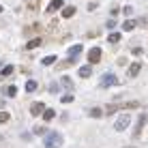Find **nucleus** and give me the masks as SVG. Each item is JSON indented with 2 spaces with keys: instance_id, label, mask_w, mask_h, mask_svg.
<instances>
[{
  "instance_id": "1",
  "label": "nucleus",
  "mask_w": 148,
  "mask_h": 148,
  "mask_svg": "<svg viewBox=\"0 0 148 148\" xmlns=\"http://www.w3.org/2000/svg\"><path fill=\"white\" fill-rule=\"evenodd\" d=\"M62 146V135L52 131V133L45 135V148H60Z\"/></svg>"
},
{
  "instance_id": "2",
  "label": "nucleus",
  "mask_w": 148,
  "mask_h": 148,
  "mask_svg": "<svg viewBox=\"0 0 148 148\" xmlns=\"http://www.w3.org/2000/svg\"><path fill=\"white\" fill-rule=\"evenodd\" d=\"M129 125H131V116L129 114H122V116H118V120L114 122V129L116 131H125Z\"/></svg>"
},
{
  "instance_id": "3",
  "label": "nucleus",
  "mask_w": 148,
  "mask_h": 148,
  "mask_svg": "<svg viewBox=\"0 0 148 148\" xmlns=\"http://www.w3.org/2000/svg\"><path fill=\"white\" fill-rule=\"evenodd\" d=\"M118 84V77H116L114 73H105L103 77H101V88H110V86Z\"/></svg>"
},
{
  "instance_id": "4",
  "label": "nucleus",
  "mask_w": 148,
  "mask_h": 148,
  "mask_svg": "<svg viewBox=\"0 0 148 148\" xmlns=\"http://www.w3.org/2000/svg\"><path fill=\"white\" fill-rule=\"evenodd\" d=\"M99 60H101V49H99V47H92V49L88 52V62H90V64H97Z\"/></svg>"
},
{
  "instance_id": "5",
  "label": "nucleus",
  "mask_w": 148,
  "mask_h": 148,
  "mask_svg": "<svg viewBox=\"0 0 148 148\" xmlns=\"http://www.w3.org/2000/svg\"><path fill=\"white\" fill-rule=\"evenodd\" d=\"M60 9H64L62 0H52V2L47 4V13H56V11H60Z\"/></svg>"
},
{
  "instance_id": "6",
  "label": "nucleus",
  "mask_w": 148,
  "mask_h": 148,
  "mask_svg": "<svg viewBox=\"0 0 148 148\" xmlns=\"http://www.w3.org/2000/svg\"><path fill=\"white\" fill-rule=\"evenodd\" d=\"M45 110H47V108H45L43 103H32V105H30V114H32V116H39V114H43Z\"/></svg>"
},
{
  "instance_id": "7",
  "label": "nucleus",
  "mask_w": 148,
  "mask_h": 148,
  "mask_svg": "<svg viewBox=\"0 0 148 148\" xmlns=\"http://www.w3.org/2000/svg\"><path fill=\"white\" fill-rule=\"evenodd\" d=\"M140 71H142V62H133V64L129 67V71H127V75H129V77H135Z\"/></svg>"
},
{
  "instance_id": "8",
  "label": "nucleus",
  "mask_w": 148,
  "mask_h": 148,
  "mask_svg": "<svg viewBox=\"0 0 148 148\" xmlns=\"http://www.w3.org/2000/svg\"><path fill=\"white\" fill-rule=\"evenodd\" d=\"M146 122H148V116H146V114H144V116H140V120H137V125H135V133H133L135 137L142 133V127H144Z\"/></svg>"
},
{
  "instance_id": "9",
  "label": "nucleus",
  "mask_w": 148,
  "mask_h": 148,
  "mask_svg": "<svg viewBox=\"0 0 148 148\" xmlns=\"http://www.w3.org/2000/svg\"><path fill=\"white\" fill-rule=\"evenodd\" d=\"M79 77H90L92 75V64H86V67H79Z\"/></svg>"
},
{
  "instance_id": "10",
  "label": "nucleus",
  "mask_w": 148,
  "mask_h": 148,
  "mask_svg": "<svg viewBox=\"0 0 148 148\" xmlns=\"http://www.w3.org/2000/svg\"><path fill=\"white\" fill-rule=\"evenodd\" d=\"M75 13H77V11H75V7H64V9H62V17H67V19L73 17Z\"/></svg>"
},
{
  "instance_id": "11",
  "label": "nucleus",
  "mask_w": 148,
  "mask_h": 148,
  "mask_svg": "<svg viewBox=\"0 0 148 148\" xmlns=\"http://www.w3.org/2000/svg\"><path fill=\"white\" fill-rule=\"evenodd\" d=\"M79 54H82V45H73V47L69 49V56H71V58H77Z\"/></svg>"
},
{
  "instance_id": "12",
  "label": "nucleus",
  "mask_w": 148,
  "mask_h": 148,
  "mask_svg": "<svg viewBox=\"0 0 148 148\" xmlns=\"http://www.w3.org/2000/svg\"><path fill=\"white\" fill-rule=\"evenodd\" d=\"M41 45V37L39 39H32V41H28L26 43V49H34V47H39Z\"/></svg>"
},
{
  "instance_id": "13",
  "label": "nucleus",
  "mask_w": 148,
  "mask_h": 148,
  "mask_svg": "<svg viewBox=\"0 0 148 148\" xmlns=\"http://www.w3.org/2000/svg\"><path fill=\"white\" fill-rule=\"evenodd\" d=\"M137 26V22H133V19H127L125 24H122V30H133Z\"/></svg>"
},
{
  "instance_id": "14",
  "label": "nucleus",
  "mask_w": 148,
  "mask_h": 148,
  "mask_svg": "<svg viewBox=\"0 0 148 148\" xmlns=\"http://www.w3.org/2000/svg\"><path fill=\"white\" fill-rule=\"evenodd\" d=\"M54 116H56V110H52V108H47V110L43 112V118H45V120H52Z\"/></svg>"
},
{
  "instance_id": "15",
  "label": "nucleus",
  "mask_w": 148,
  "mask_h": 148,
  "mask_svg": "<svg viewBox=\"0 0 148 148\" xmlns=\"http://www.w3.org/2000/svg\"><path fill=\"white\" fill-rule=\"evenodd\" d=\"M56 62V56H45L43 60H41V64H54Z\"/></svg>"
},
{
  "instance_id": "16",
  "label": "nucleus",
  "mask_w": 148,
  "mask_h": 148,
  "mask_svg": "<svg viewBox=\"0 0 148 148\" xmlns=\"http://www.w3.org/2000/svg\"><path fill=\"white\" fill-rule=\"evenodd\" d=\"M37 82H28V84H26V92H34V90H37Z\"/></svg>"
},
{
  "instance_id": "17",
  "label": "nucleus",
  "mask_w": 148,
  "mask_h": 148,
  "mask_svg": "<svg viewBox=\"0 0 148 148\" xmlns=\"http://www.w3.org/2000/svg\"><path fill=\"white\" fill-rule=\"evenodd\" d=\"M62 86H64V88H73V79H71V77H62Z\"/></svg>"
},
{
  "instance_id": "18",
  "label": "nucleus",
  "mask_w": 148,
  "mask_h": 148,
  "mask_svg": "<svg viewBox=\"0 0 148 148\" xmlns=\"http://www.w3.org/2000/svg\"><path fill=\"white\" fill-rule=\"evenodd\" d=\"M9 118H11V114H9V112H0V125H4Z\"/></svg>"
},
{
  "instance_id": "19",
  "label": "nucleus",
  "mask_w": 148,
  "mask_h": 148,
  "mask_svg": "<svg viewBox=\"0 0 148 148\" xmlns=\"http://www.w3.org/2000/svg\"><path fill=\"white\" fill-rule=\"evenodd\" d=\"M120 41V32H112L110 34V43H118Z\"/></svg>"
},
{
  "instance_id": "20",
  "label": "nucleus",
  "mask_w": 148,
  "mask_h": 148,
  "mask_svg": "<svg viewBox=\"0 0 148 148\" xmlns=\"http://www.w3.org/2000/svg\"><path fill=\"white\" fill-rule=\"evenodd\" d=\"M101 114H103V112H101L99 108H92V110H90V116H92V118H101Z\"/></svg>"
},
{
  "instance_id": "21",
  "label": "nucleus",
  "mask_w": 148,
  "mask_h": 148,
  "mask_svg": "<svg viewBox=\"0 0 148 148\" xmlns=\"http://www.w3.org/2000/svg\"><path fill=\"white\" fill-rule=\"evenodd\" d=\"M73 64V58H69V60H64V62H60V69H67V67H71Z\"/></svg>"
},
{
  "instance_id": "22",
  "label": "nucleus",
  "mask_w": 148,
  "mask_h": 148,
  "mask_svg": "<svg viewBox=\"0 0 148 148\" xmlns=\"http://www.w3.org/2000/svg\"><path fill=\"white\" fill-rule=\"evenodd\" d=\"M7 95H9V97H15V95H17V88H15V86H9Z\"/></svg>"
},
{
  "instance_id": "23",
  "label": "nucleus",
  "mask_w": 148,
  "mask_h": 148,
  "mask_svg": "<svg viewBox=\"0 0 148 148\" xmlns=\"http://www.w3.org/2000/svg\"><path fill=\"white\" fill-rule=\"evenodd\" d=\"M11 73H13V67H9V64L2 67V75H11Z\"/></svg>"
},
{
  "instance_id": "24",
  "label": "nucleus",
  "mask_w": 148,
  "mask_h": 148,
  "mask_svg": "<svg viewBox=\"0 0 148 148\" xmlns=\"http://www.w3.org/2000/svg\"><path fill=\"white\" fill-rule=\"evenodd\" d=\"M34 133H37V135H43V133H47V131H45V127H34Z\"/></svg>"
},
{
  "instance_id": "25",
  "label": "nucleus",
  "mask_w": 148,
  "mask_h": 148,
  "mask_svg": "<svg viewBox=\"0 0 148 148\" xmlns=\"http://www.w3.org/2000/svg\"><path fill=\"white\" fill-rule=\"evenodd\" d=\"M71 101H73V95H64L62 97V103H71Z\"/></svg>"
},
{
  "instance_id": "26",
  "label": "nucleus",
  "mask_w": 148,
  "mask_h": 148,
  "mask_svg": "<svg viewBox=\"0 0 148 148\" xmlns=\"http://www.w3.org/2000/svg\"><path fill=\"white\" fill-rule=\"evenodd\" d=\"M37 4H39V0H30L28 7H30V9H37Z\"/></svg>"
},
{
  "instance_id": "27",
  "label": "nucleus",
  "mask_w": 148,
  "mask_h": 148,
  "mask_svg": "<svg viewBox=\"0 0 148 148\" xmlns=\"http://www.w3.org/2000/svg\"><path fill=\"white\" fill-rule=\"evenodd\" d=\"M0 71H2V62H0Z\"/></svg>"
},
{
  "instance_id": "28",
  "label": "nucleus",
  "mask_w": 148,
  "mask_h": 148,
  "mask_svg": "<svg viewBox=\"0 0 148 148\" xmlns=\"http://www.w3.org/2000/svg\"><path fill=\"white\" fill-rule=\"evenodd\" d=\"M0 13H2V7H0Z\"/></svg>"
},
{
  "instance_id": "29",
  "label": "nucleus",
  "mask_w": 148,
  "mask_h": 148,
  "mask_svg": "<svg viewBox=\"0 0 148 148\" xmlns=\"http://www.w3.org/2000/svg\"><path fill=\"white\" fill-rule=\"evenodd\" d=\"M0 142H2V135H0Z\"/></svg>"
}]
</instances>
